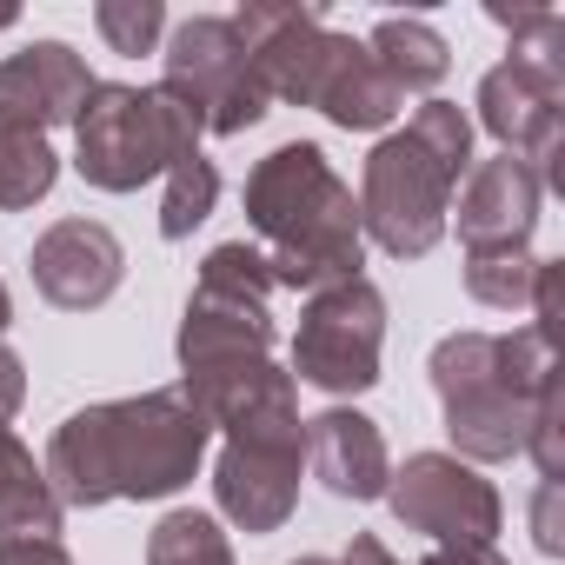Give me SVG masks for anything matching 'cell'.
<instances>
[{"label": "cell", "instance_id": "obj_1", "mask_svg": "<svg viewBox=\"0 0 565 565\" xmlns=\"http://www.w3.org/2000/svg\"><path fill=\"white\" fill-rule=\"evenodd\" d=\"M213 426L180 399V386L107 399L54 426L47 439V486L67 505H114V499H167L206 459Z\"/></svg>", "mask_w": 565, "mask_h": 565}, {"label": "cell", "instance_id": "obj_2", "mask_svg": "<svg viewBox=\"0 0 565 565\" xmlns=\"http://www.w3.org/2000/svg\"><path fill=\"white\" fill-rule=\"evenodd\" d=\"M246 226L259 233V259L273 287L294 294H327L340 279H360L366 233H360V200L353 186L327 167L313 140L273 147L246 173Z\"/></svg>", "mask_w": 565, "mask_h": 565}, {"label": "cell", "instance_id": "obj_3", "mask_svg": "<svg viewBox=\"0 0 565 565\" xmlns=\"http://www.w3.org/2000/svg\"><path fill=\"white\" fill-rule=\"evenodd\" d=\"M558 380V353L539 327L519 333H446L433 347V386L446 406V433H452V459H519L532 413L545 399V386Z\"/></svg>", "mask_w": 565, "mask_h": 565}, {"label": "cell", "instance_id": "obj_4", "mask_svg": "<svg viewBox=\"0 0 565 565\" xmlns=\"http://www.w3.org/2000/svg\"><path fill=\"white\" fill-rule=\"evenodd\" d=\"M472 173V120L452 100H426L399 134L366 153L360 173V233L393 259H419L446 239L459 180Z\"/></svg>", "mask_w": 565, "mask_h": 565}, {"label": "cell", "instance_id": "obj_5", "mask_svg": "<svg viewBox=\"0 0 565 565\" xmlns=\"http://www.w3.org/2000/svg\"><path fill=\"white\" fill-rule=\"evenodd\" d=\"M200 153V120L167 87H120L94 81L81 120H74V167L100 193H134L160 180L173 160Z\"/></svg>", "mask_w": 565, "mask_h": 565}, {"label": "cell", "instance_id": "obj_6", "mask_svg": "<svg viewBox=\"0 0 565 565\" xmlns=\"http://www.w3.org/2000/svg\"><path fill=\"white\" fill-rule=\"evenodd\" d=\"M300 466H307L300 399L259 406L226 426V446L213 459V499L239 532H279L300 505Z\"/></svg>", "mask_w": 565, "mask_h": 565}, {"label": "cell", "instance_id": "obj_7", "mask_svg": "<svg viewBox=\"0 0 565 565\" xmlns=\"http://www.w3.org/2000/svg\"><path fill=\"white\" fill-rule=\"evenodd\" d=\"M273 353V273L246 239H226L206 253L200 287L186 294L180 320V366H220V360H266Z\"/></svg>", "mask_w": 565, "mask_h": 565}, {"label": "cell", "instance_id": "obj_8", "mask_svg": "<svg viewBox=\"0 0 565 565\" xmlns=\"http://www.w3.org/2000/svg\"><path fill=\"white\" fill-rule=\"evenodd\" d=\"M380 347H386V300L373 279H340L327 294H307L300 333H294V380L347 399L380 386Z\"/></svg>", "mask_w": 565, "mask_h": 565}, {"label": "cell", "instance_id": "obj_9", "mask_svg": "<svg viewBox=\"0 0 565 565\" xmlns=\"http://www.w3.org/2000/svg\"><path fill=\"white\" fill-rule=\"evenodd\" d=\"M160 87L200 120V134H246L253 120H266V87H259L233 21H220V14H200V21L173 28Z\"/></svg>", "mask_w": 565, "mask_h": 565}, {"label": "cell", "instance_id": "obj_10", "mask_svg": "<svg viewBox=\"0 0 565 565\" xmlns=\"http://www.w3.org/2000/svg\"><path fill=\"white\" fill-rule=\"evenodd\" d=\"M386 505L406 532H426L439 545H492L499 532V492L452 452H413L386 479Z\"/></svg>", "mask_w": 565, "mask_h": 565}, {"label": "cell", "instance_id": "obj_11", "mask_svg": "<svg viewBox=\"0 0 565 565\" xmlns=\"http://www.w3.org/2000/svg\"><path fill=\"white\" fill-rule=\"evenodd\" d=\"M558 120H565V81H545V74H532L519 61H499L479 81V127L505 153H519L539 173V186H565V167H558L565 127Z\"/></svg>", "mask_w": 565, "mask_h": 565}, {"label": "cell", "instance_id": "obj_12", "mask_svg": "<svg viewBox=\"0 0 565 565\" xmlns=\"http://www.w3.org/2000/svg\"><path fill=\"white\" fill-rule=\"evenodd\" d=\"M34 287L41 300H54L61 313H94L120 294L127 279V246L114 239V226L100 220H61L34 239Z\"/></svg>", "mask_w": 565, "mask_h": 565}, {"label": "cell", "instance_id": "obj_13", "mask_svg": "<svg viewBox=\"0 0 565 565\" xmlns=\"http://www.w3.org/2000/svg\"><path fill=\"white\" fill-rule=\"evenodd\" d=\"M300 107H320V114H327L333 127H347V134H380V127L406 107V94L373 67L366 41L320 28V47H313V61H307V81H300Z\"/></svg>", "mask_w": 565, "mask_h": 565}, {"label": "cell", "instance_id": "obj_14", "mask_svg": "<svg viewBox=\"0 0 565 565\" xmlns=\"http://www.w3.org/2000/svg\"><path fill=\"white\" fill-rule=\"evenodd\" d=\"M87 94H94V74L67 41H34L0 61V127H28V134L74 127Z\"/></svg>", "mask_w": 565, "mask_h": 565}, {"label": "cell", "instance_id": "obj_15", "mask_svg": "<svg viewBox=\"0 0 565 565\" xmlns=\"http://www.w3.org/2000/svg\"><path fill=\"white\" fill-rule=\"evenodd\" d=\"M539 173L519 160V153H499V160H479L459 186V239L466 253H492V246H525L532 226H539Z\"/></svg>", "mask_w": 565, "mask_h": 565}, {"label": "cell", "instance_id": "obj_16", "mask_svg": "<svg viewBox=\"0 0 565 565\" xmlns=\"http://www.w3.org/2000/svg\"><path fill=\"white\" fill-rule=\"evenodd\" d=\"M307 466L333 499H386V479H393L380 426L366 413H347V406L307 419Z\"/></svg>", "mask_w": 565, "mask_h": 565}, {"label": "cell", "instance_id": "obj_17", "mask_svg": "<svg viewBox=\"0 0 565 565\" xmlns=\"http://www.w3.org/2000/svg\"><path fill=\"white\" fill-rule=\"evenodd\" d=\"M61 532V499L34 452L14 439V426L0 419V539H54Z\"/></svg>", "mask_w": 565, "mask_h": 565}, {"label": "cell", "instance_id": "obj_18", "mask_svg": "<svg viewBox=\"0 0 565 565\" xmlns=\"http://www.w3.org/2000/svg\"><path fill=\"white\" fill-rule=\"evenodd\" d=\"M366 54H373V67H380L399 94H433V87L446 81V67H452L446 34H439V28H426V21H413V14L380 21V28H373V41H366Z\"/></svg>", "mask_w": 565, "mask_h": 565}, {"label": "cell", "instance_id": "obj_19", "mask_svg": "<svg viewBox=\"0 0 565 565\" xmlns=\"http://www.w3.org/2000/svg\"><path fill=\"white\" fill-rule=\"evenodd\" d=\"M61 180V160L47 147V134L28 127H0V213H28L34 200H47Z\"/></svg>", "mask_w": 565, "mask_h": 565}, {"label": "cell", "instance_id": "obj_20", "mask_svg": "<svg viewBox=\"0 0 565 565\" xmlns=\"http://www.w3.org/2000/svg\"><path fill=\"white\" fill-rule=\"evenodd\" d=\"M147 565H233V545H226V532H220L213 512L180 505V512H167V519L153 525Z\"/></svg>", "mask_w": 565, "mask_h": 565}, {"label": "cell", "instance_id": "obj_21", "mask_svg": "<svg viewBox=\"0 0 565 565\" xmlns=\"http://www.w3.org/2000/svg\"><path fill=\"white\" fill-rule=\"evenodd\" d=\"M532 279H539V259H532L525 246L466 253V294H472L479 307H499V313L532 307Z\"/></svg>", "mask_w": 565, "mask_h": 565}, {"label": "cell", "instance_id": "obj_22", "mask_svg": "<svg viewBox=\"0 0 565 565\" xmlns=\"http://www.w3.org/2000/svg\"><path fill=\"white\" fill-rule=\"evenodd\" d=\"M213 200H220L213 160H206V153L173 160V167H167V200H160V233H167V239H186V233L213 213Z\"/></svg>", "mask_w": 565, "mask_h": 565}, {"label": "cell", "instance_id": "obj_23", "mask_svg": "<svg viewBox=\"0 0 565 565\" xmlns=\"http://www.w3.org/2000/svg\"><path fill=\"white\" fill-rule=\"evenodd\" d=\"M94 28L114 54H153V41L167 34V8L160 0H100Z\"/></svg>", "mask_w": 565, "mask_h": 565}, {"label": "cell", "instance_id": "obj_24", "mask_svg": "<svg viewBox=\"0 0 565 565\" xmlns=\"http://www.w3.org/2000/svg\"><path fill=\"white\" fill-rule=\"evenodd\" d=\"M340 565H406V558H393L380 532H360V539L347 545V558H340ZM413 565H512V558H499L492 545H439L433 558H413Z\"/></svg>", "mask_w": 565, "mask_h": 565}, {"label": "cell", "instance_id": "obj_25", "mask_svg": "<svg viewBox=\"0 0 565 565\" xmlns=\"http://www.w3.org/2000/svg\"><path fill=\"white\" fill-rule=\"evenodd\" d=\"M0 565H74L61 539H0Z\"/></svg>", "mask_w": 565, "mask_h": 565}, {"label": "cell", "instance_id": "obj_26", "mask_svg": "<svg viewBox=\"0 0 565 565\" xmlns=\"http://www.w3.org/2000/svg\"><path fill=\"white\" fill-rule=\"evenodd\" d=\"M532 532H539V552H545V558H558V552H565V532H558V486H539Z\"/></svg>", "mask_w": 565, "mask_h": 565}, {"label": "cell", "instance_id": "obj_27", "mask_svg": "<svg viewBox=\"0 0 565 565\" xmlns=\"http://www.w3.org/2000/svg\"><path fill=\"white\" fill-rule=\"evenodd\" d=\"M21 399H28V373H21V360L8 347H0V419H8Z\"/></svg>", "mask_w": 565, "mask_h": 565}, {"label": "cell", "instance_id": "obj_28", "mask_svg": "<svg viewBox=\"0 0 565 565\" xmlns=\"http://www.w3.org/2000/svg\"><path fill=\"white\" fill-rule=\"evenodd\" d=\"M8 320H14V300H8V287H0V333H8Z\"/></svg>", "mask_w": 565, "mask_h": 565}, {"label": "cell", "instance_id": "obj_29", "mask_svg": "<svg viewBox=\"0 0 565 565\" xmlns=\"http://www.w3.org/2000/svg\"><path fill=\"white\" fill-rule=\"evenodd\" d=\"M21 21V8H0V28H14Z\"/></svg>", "mask_w": 565, "mask_h": 565}, {"label": "cell", "instance_id": "obj_30", "mask_svg": "<svg viewBox=\"0 0 565 565\" xmlns=\"http://www.w3.org/2000/svg\"><path fill=\"white\" fill-rule=\"evenodd\" d=\"M294 565H333V558H294Z\"/></svg>", "mask_w": 565, "mask_h": 565}]
</instances>
